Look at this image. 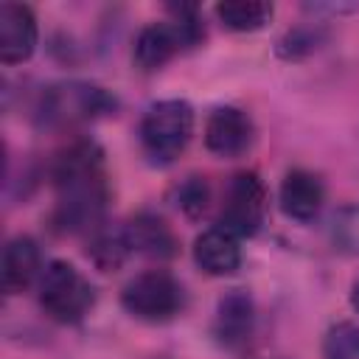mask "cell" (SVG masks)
<instances>
[{"mask_svg": "<svg viewBox=\"0 0 359 359\" xmlns=\"http://www.w3.org/2000/svg\"><path fill=\"white\" fill-rule=\"evenodd\" d=\"M50 180L56 191V205L50 224L56 233L76 236L98 230L109 202L107 163L95 140H73L62 149L50 165Z\"/></svg>", "mask_w": 359, "mask_h": 359, "instance_id": "obj_1", "label": "cell"}, {"mask_svg": "<svg viewBox=\"0 0 359 359\" xmlns=\"http://www.w3.org/2000/svg\"><path fill=\"white\" fill-rule=\"evenodd\" d=\"M137 135H140L143 154L154 165L174 163L185 151V146L194 135V109H191V104L180 101V98L157 101L154 107L146 109Z\"/></svg>", "mask_w": 359, "mask_h": 359, "instance_id": "obj_2", "label": "cell"}, {"mask_svg": "<svg viewBox=\"0 0 359 359\" xmlns=\"http://www.w3.org/2000/svg\"><path fill=\"white\" fill-rule=\"evenodd\" d=\"M118 101L104 87L87 84V81H65L53 84L42 93L36 118L42 126H73L84 121H95L101 115L115 112Z\"/></svg>", "mask_w": 359, "mask_h": 359, "instance_id": "obj_3", "label": "cell"}, {"mask_svg": "<svg viewBox=\"0 0 359 359\" xmlns=\"http://www.w3.org/2000/svg\"><path fill=\"white\" fill-rule=\"evenodd\" d=\"M174 20L146 25L135 39V65L146 73L160 70L171 62L182 48L196 45L202 39V25L196 17V6H174Z\"/></svg>", "mask_w": 359, "mask_h": 359, "instance_id": "obj_4", "label": "cell"}, {"mask_svg": "<svg viewBox=\"0 0 359 359\" xmlns=\"http://www.w3.org/2000/svg\"><path fill=\"white\" fill-rule=\"evenodd\" d=\"M93 303H95V289L81 275V269H76L67 261H50L42 269L39 306L50 320L73 325V323L84 320V314L93 309Z\"/></svg>", "mask_w": 359, "mask_h": 359, "instance_id": "obj_5", "label": "cell"}, {"mask_svg": "<svg viewBox=\"0 0 359 359\" xmlns=\"http://www.w3.org/2000/svg\"><path fill=\"white\" fill-rule=\"evenodd\" d=\"M121 306L143 323H168L185 309L182 283L165 269H146L126 280L121 289Z\"/></svg>", "mask_w": 359, "mask_h": 359, "instance_id": "obj_6", "label": "cell"}, {"mask_svg": "<svg viewBox=\"0 0 359 359\" xmlns=\"http://www.w3.org/2000/svg\"><path fill=\"white\" fill-rule=\"evenodd\" d=\"M266 208H269V196L258 171H238L230 177L224 188L219 227H224L236 238H250L264 227Z\"/></svg>", "mask_w": 359, "mask_h": 359, "instance_id": "obj_7", "label": "cell"}, {"mask_svg": "<svg viewBox=\"0 0 359 359\" xmlns=\"http://www.w3.org/2000/svg\"><path fill=\"white\" fill-rule=\"evenodd\" d=\"M252 137H255V129H252V121H250V115L244 109H238V107H216L208 115L205 146H208L210 154L224 157V160L241 157L252 146Z\"/></svg>", "mask_w": 359, "mask_h": 359, "instance_id": "obj_8", "label": "cell"}, {"mask_svg": "<svg viewBox=\"0 0 359 359\" xmlns=\"http://www.w3.org/2000/svg\"><path fill=\"white\" fill-rule=\"evenodd\" d=\"M255 328V306L252 297L244 289H230L219 297L216 303V317H213V337L222 348L238 351L250 342Z\"/></svg>", "mask_w": 359, "mask_h": 359, "instance_id": "obj_9", "label": "cell"}, {"mask_svg": "<svg viewBox=\"0 0 359 359\" xmlns=\"http://www.w3.org/2000/svg\"><path fill=\"white\" fill-rule=\"evenodd\" d=\"M36 17L25 3L0 6V59L3 65H20L31 59L36 48Z\"/></svg>", "mask_w": 359, "mask_h": 359, "instance_id": "obj_10", "label": "cell"}, {"mask_svg": "<svg viewBox=\"0 0 359 359\" xmlns=\"http://www.w3.org/2000/svg\"><path fill=\"white\" fill-rule=\"evenodd\" d=\"M126 241L132 247V252L143 255V258H157V261H168L180 252V241L174 236V230L165 224V219H160L157 213H137L123 224Z\"/></svg>", "mask_w": 359, "mask_h": 359, "instance_id": "obj_11", "label": "cell"}, {"mask_svg": "<svg viewBox=\"0 0 359 359\" xmlns=\"http://www.w3.org/2000/svg\"><path fill=\"white\" fill-rule=\"evenodd\" d=\"M194 261L202 272L213 275V278H224L233 275L241 266V247L238 238L233 233H227L224 227H208L196 236L194 241Z\"/></svg>", "mask_w": 359, "mask_h": 359, "instance_id": "obj_12", "label": "cell"}, {"mask_svg": "<svg viewBox=\"0 0 359 359\" xmlns=\"http://www.w3.org/2000/svg\"><path fill=\"white\" fill-rule=\"evenodd\" d=\"M278 202H280V210L294 219V222H311L323 202H325V188L320 182L317 174L311 171H303V168H294L283 177L280 182V194H278Z\"/></svg>", "mask_w": 359, "mask_h": 359, "instance_id": "obj_13", "label": "cell"}, {"mask_svg": "<svg viewBox=\"0 0 359 359\" xmlns=\"http://www.w3.org/2000/svg\"><path fill=\"white\" fill-rule=\"evenodd\" d=\"M3 292L20 294L42 278V252L31 236H17L3 250Z\"/></svg>", "mask_w": 359, "mask_h": 359, "instance_id": "obj_14", "label": "cell"}, {"mask_svg": "<svg viewBox=\"0 0 359 359\" xmlns=\"http://www.w3.org/2000/svg\"><path fill=\"white\" fill-rule=\"evenodd\" d=\"M132 255V247L126 241L123 227H107L101 224L87 236V258L101 272H115L123 266V261Z\"/></svg>", "mask_w": 359, "mask_h": 359, "instance_id": "obj_15", "label": "cell"}, {"mask_svg": "<svg viewBox=\"0 0 359 359\" xmlns=\"http://www.w3.org/2000/svg\"><path fill=\"white\" fill-rule=\"evenodd\" d=\"M216 17L230 31H258L272 20V6L258 0H224L216 6Z\"/></svg>", "mask_w": 359, "mask_h": 359, "instance_id": "obj_16", "label": "cell"}, {"mask_svg": "<svg viewBox=\"0 0 359 359\" xmlns=\"http://www.w3.org/2000/svg\"><path fill=\"white\" fill-rule=\"evenodd\" d=\"M174 199H177V208L188 216V219H199L208 213L210 208V188H208V180L205 177H188L177 185L174 191Z\"/></svg>", "mask_w": 359, "mask_h": 359, "instance_id": "obj_17", "label": "cell"}, {"mask_svg": "<svg viewBox=\"0 0 359 359\" xmlns=\"http://www.w3.org/2000/svg\"><path fill=\"white\" fill-rule=\"evenodd\" d=\"M323 356L325 359H359V325L353 323L331 325L323 339Z\"/></svg>", "mask_w": 359, "mask_h": 359, "instance_id": "obj_18", "label": "cell"}, {"mask_svg": "<svg viewBox=\"0 0 359 359\" xmlns=\"http://www.w3.org/2000/svg\"><path fill=\"white\" fill-rule=\"evenodd\" d=\"M331 241L345 255H359V205L342 208L331 222Z\"/></svg>", "mask_w": 359, "mask_h": 359, "instance_id": "obj_19", "label": "cell"}, {"mask_svg": "<svg viewBox=\"0 0 359 359\" xmlns=\"http://www.w3.org/2000/svg\"><path fill=\"white\" fill-rule=\"evenodd\" d=\"M351 306L359 311V275H356L353 283H351Z\"/></svg>", "mask_w": 359, "mask_h": 359, "instance_id": "obj_20", "label": "cell"}]
</instances>
